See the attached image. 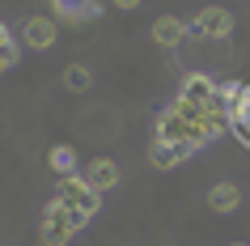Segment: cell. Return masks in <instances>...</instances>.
I'll use <instances>...</instances> for the list:
<instances>
[{"instance_id": "obj_1", "label": "cell", "mask_w": 250, "mask_h": 246, "mask_svg": "<svg viewBox=\"0 0 250 246\" xmlns=\"http://www.w3.org/2000/svg\"><path fill=\"white\" fill-rule=\"evenodd\" d=\"M85 212H77V208H68L64 200H51V204L42 208V225H39V238L47 246H68L72 238H77V229L85 225Z\"/></svg>"}, {"instance_id": "obj_2", "label": "cell", "mask_w": 250, "mask_h": 246, "mask_svg": "<svg viewBox=\"0 0 250 246\" xmlns=\"http://www.w3.org/2000/svg\"><path fill=\"white\" fill-rule=\"evenodd\" d=\"M55 200H64L68 208H77L85 217H93V212L102 208V191H98L85 174H64V179L55 182Z\"/></svg>"}, {"instance_id": "obj_3", "label": "cell", "mask_w": 250, "mask_h": 246, "mask_svg": "<svg viewBox=\"0 0 250 246\" xmlns=\"http://www.w3.org/2000/svg\"><path fill=\"white\" fill-rule=\"evenodd\" d=\"M191 34H199V39H229L233 34V13L229 9H221V4H204L195 17H191Z\"/></svg>"}, {"instance_id": "obj_4", "label": "cell", "mask_w": 250, "mask_h": 246, "mask_svg": "<svg viewBox=\"0 0 250 246\" xmlns=\"http://www.w3.org/2000/svg\"><path fill=\"white\" fill-rule=\"evenodd\" d=\"M51 13L68 26H89L102 17V0H51Z\"/></svg>"}, {"instance_id": "obj_5", "label": "cell", "mask_w": 250, "mask_h": 246, "mask_svg": "<svg viewBox=\"0 0 250 246\" xmlns=\"http://www.w3.org/2000/svg\"><path fill=\"white\" fill-rule=\"evenodd\" d=\"M55 39H60V22H51V17H26L21 22V47L47 51V47H55Z\"/></svg>"}, {"instance_id": "obj_6", "label": "cell", "mask_w": 250, "mask_h": 246, "mask_svg": "<svg viewBox=\"0 0 250 246\" xmlns=\"http://www.w3.org/2000/svg\"><path fill=\"white\" fill-rule=\"evenodd\" d=\"M191 153H195V149H191V144H183V140H157V136H153L148 161H153L157 170H174V166H183Z\"/></svg>"}, {"instance_id": "obj_7", "label": "cell", "mask_w": 250, "mask_h": 246, "mask_svg": "<svg viewBox=\"0 0 250 246\" xmlns=\"http://www.w3.org/2000/svg\"><path fill=\"white\" fill-rule=\"evenodd\" d=\"M178 98H191V102L216 106V81H212L208 72H187L183 85H178Z\"/></svg>"}, {"instance_id": "obj_8", "label": "cell", "mask_w": 250, "mask_h": 246, "mask_svg": "<svg viewBox=\"0 0 250 246\" xmlns=\"http://www.w3.org/2000/svg\"><path fill=\"white\" fill-rule=\"evenodd\" d=\"M187 34H191V22H183V17H174V13H161L153 22V43L157 47H178Z\"/></svg>"}, {"instance_id": "obj_9", "label": "cell", "mask_w": 250, "mask_h": 246, "mask_svg": "<svg viewBox=\"0 0 250 246\" xmlns=\"http://www.w3.org/2000/svg\"><path fill=\"white\" fill-rule=\"evenodd\" d=\"M85 179L98 187V191H110V187H119V179H123V170H119L115 157H93L89 170H85Z\"/></svg>"}, {"instance_id": "obj_10", "label": "cell", "mask_w": 250, "mask_h": 246, "mask_svg": "<svg viewBox=\"0 0 250 246\" xmlns=\"http://www.w3.org/2000/svg\"><path fill=\"white\" fill-rule=\"evenodd\" d=\"M208 204H212V212H237V204H242V191H237V182H229V179L212 182Z\"/></svg>"}, {"instance_id": "obj_11", "label": "cell", "mask_w": 250, "mask_h": 246, "mask_svg": "<svg viewBox=\"0 0 250 246\" xmlns=\"http://www.w3.org/2000/svg\"><path fill=\"white\" fill-rule=\"evenodd\" d=\"M47 166H51L60 179H64V174H77V149H72V144H51Z\"/></svg>"}, {"instance_id": "obj_12", "label": "cell", "mask_w": 250, "mask_h": 246, "mask_svg": "<svg viewBox=\"0 0 250 246\" xmlns=\"http://www.w3.org/2000/svg\"><path fill=\"white\" fill-rule=\"evenodd\" d=\"M242 89H246V85H237V81H216V111L229 115V111L242 102Z\"/></svg>"}, {"instance_id": "obj_13", "label": "cell", "mask_w": 250, "mask_h": 246, "mask_svg": "<svg viewBox=\"0 0 250 246\" xmlns=\"http://www.w3.org/2000/svg\"><path fill=\"white\" fill-rule=\"evenodd\" d=\"M229 123H233V132H242V136L250 140V85L242 89V102L229 111Z\"/></svg>"}, {"instance_id": "obj_14", "label": "cell", "mask_w": 250, "mask_h": 246, "mask_svg": "<svg viewBox=\"0 0 250 246\" xmlns=\"http://www.w3.org/2000/svg\"><path fill=\"white\" fill-rule=\"evenodd\" d=\"M64 85H68L72 93H85V89L93 85V72H89L85 64H68V68H64Z\"/></svg>"}, {"instance_id": "obj_15", "label": "cell", "mask_w": 250, "mask_h": 246, "mask_svg": "<svg viewBox=\"0 0 250 246\" xmlns=\"http://www.w3.org/2000/svg\"><path fill=\"white\" fill-rule=\"evenodd\" d=\"M13 64H17V47H4V51H0V72H9Z\"/></svg>"}, {"instance_id": "obj_16", "label": "cell", "mask_w": 250, "mask_h": 246, "mask_svg": "<svg viewBox=\"0 0 250 246\" xmlns=\"http://www.w3.org/2000/svg\"><path fill=\"white\" fill-rule=\"evenodd\" d=\"M4 47H17V43H13V34H9V26L0 22V51H4Z\"/></svg>"}, {"instance_id": "obj_17", "label": "cell", "mask_w": 250, "mask_h": 246, "mask_svg": "<svg viewBox=\"0 0 250 246\" xmlns=\"http://www.w3.org/2000/svg\"><path fill=\"white\" fill-rule=\"evenodd\" d=\"M110 4H119V9H140V0H110Z\"/></svg>"}, {"instance_id": "obj_18", "label": "cell", "mask_w": 250, "mask_h": 246, "mask_svg": "<svg viewBox=\"0 0 250 246\" xmlns=\"http://www.w3.org/2000/svg\"><path fill=\"white\" fill-rule=\"evenodd\" d=\"M229 246H246V242H229Z\"/></svg>"}]
</instances>
